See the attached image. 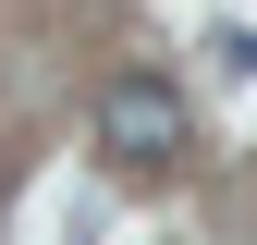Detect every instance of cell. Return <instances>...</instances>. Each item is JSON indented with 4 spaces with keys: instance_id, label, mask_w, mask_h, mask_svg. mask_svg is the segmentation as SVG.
Returning <instances> with one entry per match:
<instances>
[{
    "instance_id": "cell-2",
    "label": "cell",
    "mask_w": 257,
    "mask_h": 245,
    "mask_svg": "<svg viewBox=\"0 0 257 245\" xmlns=\"http://www.w3.org/2000/svg\"><path fill=\"white\" fill-rule=\"evenodd\" d=\"M208 49H220V74H257V25H220Z\"/></svg>"
},
{
    "instance_id": "cell-1",
    "label": "cell",
    "mask_w": 257,
    "mask_h": 245,
    "mask_svg": "<svg viewBox=\"0 0 257 245\" xmlns=\"http://www.w3.org/2000/svg\"><path fill=\"white\" fill-rule=\"evenodd\" d=\"M184 135H196V122H184V98L159 74H110L98 86V147H110V160L159 172V160H184Z\"/></svg>"
}]
</instances>
